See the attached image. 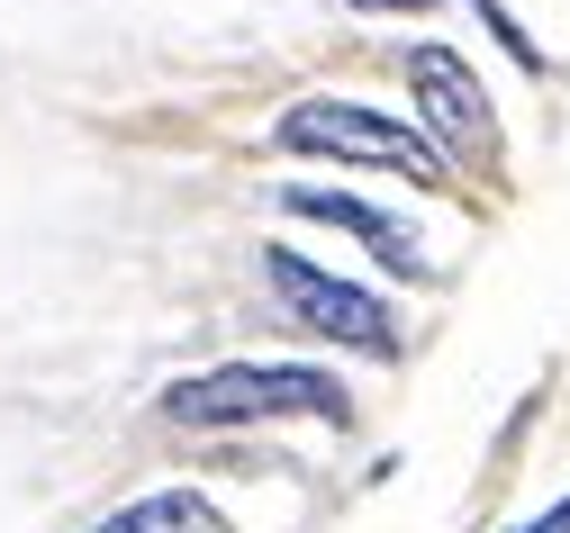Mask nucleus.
<instances>
[{
    "label": "nucleus",
    "instance_id": "obj_1",
    "mask_svg": "<svg viewBox=\"0 0 570 533\" xmlns=\"http://www.w3.org/2000/svg\"><path fill=\"white\" fill-rule=\"evenodd\" d=\"M164 416L173 425H272V416L344 425L353 416V389H344L335 371H308V362H218V371L173 379Z\"/></svg>",
    "mask_w": 570,
    "mask_h": 533
},
{
    "label": "nucleus",
    "instance_id": "obj_7",
    "mask_svg": "<svg viewBox=\"0 0 570 533\" xmlns=\"http://www.w3.org/2000/svg\"><path fill=\"white\" fill-rule=\"evenodd\" d=\"M525 533H570V497H561V506H552V515H534V524H525Z\"/></svg>",
    "mask_w": 570,
    "mask_h": 533
},
{
    "label": "nucleus",
    "instance_id": "obj_8",
    "mask_svg": "<svg viewBox=\"0 0 570 533\" xmlns=\"http://www.w3.org/2000/svg\"><path fill=\"white\" fill-rule=\"evenodd\" d=\"M353 10H435V0H353Z\"/></svg>",
    "mask_w": 570,
    "mask_h": 533
},
{
    "label": "nucleus",
    "instance_id": "obj_5",
    "mask_svg": "<svg viewBox=\"0 0 570 533\" xmlns=\"http://www.w3.org/2000/svg\"><path fill=\"white\" fill-rule=\"evenodd\" d=\"M281 208L291 217H317V226H344V236H363L399 280H425V254H416V236L390 217V208H372V199H344V190H281Z\"/></svg>",
    "mask_w": 570,
    "mask_h": 533
},
{
    "label": "nucleus",
    "instance_id": "obj_6",
    "mask_svg": "<svg viewBox=\"0 0 570 533\" xmlns=\"http://www.w3.org/2000/svg\"><path fill=\"white\" fill-rule=\"evenodd\" d=\"M100 533H236L208 497H190V488H164V497H136V506H118Z\"/></svg>",
    "mask_w": 570,
    "mask_h": 533
},
{
    "label": "nucleus",
    "instance_id": "obj_3",
    "mask_svg": "<svg viewBox=\"0 0 570 533\" xmlns=\"http://www.w3.org/2000/svg\"><path fill=\"white\" fill-rule=\"evenodd\" d=\"M263 280H272V298H281L308 335L353 344V353H372V362H399V317H390L381 289L344 280V272H326V263H308V254H291V245L263 254Z\"/></svg>",
    "mask_w": 570,
    "mask_h": 533
},
{
    "label": "nucleus",
    "instance_id": "obj_4",
    "mask_svg": "<svg viewBox=\"0 0 570 533\" xmlns=\"http://www.w3.org/2000/svg\"><path fill=\"white\" fill-rule=\"evenodd\" d=\"M407 91H416V118H425V136H435V155H453V164H471V172L498 164L489 100H480V82L462 72L453 46H407Z\"/></svg>",
    "mask_w": 570,
    "mask_h": 533
},
{
    "label": "nucleus",
    "instance_id": "obj_2",
    "mask_svg": "<svg viewBox=\"0 0 570 533\" xmlns=\"http://www.w3.org/2000/svg\"><path fill=\"white\" fill-rule=\"evenodd\" d=\"M272 136H281V145H299V155L372 164V172H399V181L444 190V155H435V136L407 127V118H381V109H363V100H291Z\"/></svg>",
    "mask_w": 570,
    "mask_h": 533
}]
</instances>
